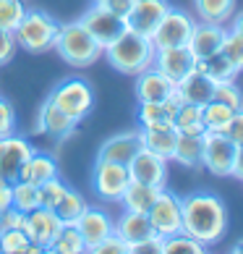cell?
Here are the masks:
<instances>
[{"label":"cell","mask_w":243,"mask_h":254,"mask_svg":"<svg viewBox=\"0 0 243 254\" xmlns=\"http://www.w3.org/2000/svg\"><path fill=\"white\" fill-rule=\"evenodd\" d=\"M183 220L181 231L201 241L204 247L217 244L228 231V207L217 194L209 191H191L181 196Z\"/></svg>","instance_id":"1"},{"label":"cell","mask_w":243,"mask_h":254,"mask_svg":"<svg viewBox=\"0 0 243 254\" xmlns=\"http://www.w3.org/2000/svg\"><path fill=\"white\" fill-rule=\"evenodd\" d=\"M110 63V68H115L123 76H136L144 68L154 63V45L149 37H142L136 32L126 29L115 42H110L105 53H102Z\"/></svg>","instance_id":"2"},{"label":"cell","mask_w":243,"mask_h":254,"mask_svg":"<svg viewBox=\"0 0 243 254\" xmlns=\"http://www.w3.org/2000/svg\"><path fill=\"white\" fill-rule=\"evenodd\" d=\"M52 50L60 55V61H65L73 68H89L105 53V48L84 29L81 21L58 24V37H55Z\"/></svg>","instance_id":"3"},{"label":"cell","mask_w":243,"mask_h":254,"mask_svg":"<svg viewBox=\"0 0 243 254\" xmlns=\"http://www.w3.org/2000/svg\"><path fill=\"white\" fill-rule=\"evenodd\" d=\"M16 37V45L32 55H42V53H50L52 45H55V37H58V21L45 13V11H37V8H26V13L21 18V24L13 29Z\"/></svg>","instance_id":"4"},{"label":"cell","mask_w":243,"mask_h":254,"mask_svg":"<svg viewBox=\"0 0 243 254\" xmlns=\"http://www.w3.org/2000/svg\"><path fill=\"white\" fill-rule=\"evenodd\" d=\"M55 108H60L65 116H71L73 121H81L89 116L92 105H95V92L84 79H63L60 84H55L50 97Z\"/></svg>","instance_id":"5"},{"label":"cell","mask_w":243,"mask_h":254,"mask_svg":"<svg viewBox=\"0 0 243 254\" xmlns=\"http://www.w3.org/2000/svg\"><path fill=\"white\" fill-rule=\"evenodd\" d=\"M194 26H196V21H194L191 13H186V11H181V8H173L170 5L149 40H152L154 50H162V48H186L189 40H191Z\"/></svg>","instance_id":"6"},{"label":"cell","mask_w":243,"mask_h":254,"mask_svg":"<svg viewBox=\"0 0 243 254\" xmlns=\"http://www.w3.org/2000/svg\"><path fill=\"white\" fill-rule=\"evenodd\" d=\"M128 184H131V173L120 163L97 160L95 168H92V186H95V194L102 202H120Z\"/></svg>","instance_id":"7"},{"label":"cell","mask_w":243,"mask_h":254,"mask_svg":"<svg viewBox=\"0 0 243 254\" xmlns=\"http://www.w3.org/2000/svg\"><path fill=\"white\" fill-rule=\"evenodd\" d=\"M201 142H204L201 168H207V171L217 178H230L238 147L228 139V134H214V131H204Z\"/></svg>","instance_id":"8"},{"label":"cell","mask_w":243,"mask_h":254,"mask_svg":"<svg viewBox=\"0 0 243 254\" xmlns=\"http://www.w3.org/2000/svg\"><path fill=\"white\" fill-rule=\"evenodd\" d=\"M149 220L154 225V233L160 239H167L173 233H181V220H183V207H181V196L167 191V186L157 194V199L149 207Z\"/></svg>","instance_id":"9"},{"label":"cell","mask_w":243,"mask_h":254,"mask_svg":"<svg viewBox=\"0 0 243 254\" xmlns=\"http://www.w3.org/2000/svg\"><path fill=\"white\" fill-rule=\"evenodd\" d=\"M79 21H81L84 29H87V32L102 45V48H107L110 42H115L118 37L128 29V26H126V18L110 13V11H105V8L95 5V3H92V8L79 18Z\"/></svg>","instance_id":"10"},{"label":"cell","mask_w":243,"mask_h":254,"mask_svg":"<svg viewBox=\"0 0 243 254\" xmlns=\"http://www.w3.org/2000/svg\"><path fill=\"white\" fill-rule=\"evenodd\" d=\"M167 165H170V160H165L160 155L149 152L146 147H142L134 157H131V163L126 168H128V173H131L134 181H142V184H149V186H157V189H165L167 186Z\"/></svg>","instance_id":"11"},{"label":"cell","mask_w":243,"mask_h":254,"mask_svg":"<svg viewBox=\"0 0 243 254\" xmlns=\"http://www.w3.org/2000/svg\"><path fill=\"white\" fill-rule=\"evenodd\" d=\"M60 228H63V220L50 210V207H37V210L26 212L24 223H21V231L29 236V241L37 244V247H42L45 252H48V247L52 244V239L58 236Z\"/></svg>","instance_id":"12"},{"label":"cell","mask_w":243,"mask_h":254,"mask_svg":"<svg viewBox=\"0 0 243 254\" xmlns=\"http://www.w3.org/2000/svg\"><path fill=\"white\" fill-rule=\"evenodd\" d=\"M32 152H34V147L24 136H16V134L0 136V178L13 184L18 178L21 165L32 157Z\"/></svg>","instance_id":"13"},{"label":"cell","mask_w":243,"mask_h":254,"mask_svg":"<svg viewBox=\"0 0 243 254\" xmlns=\"http://www.w3.org/2000/svg\"><path fill=\"white\" fill-rule=\"evenodd\" d=\"M167 8H170L167 0H136L134 8L126 16V26L142 37H152V32L162 21Z\"/></svg>","instance_id":"14"},{"label":"cell","mask_w":243,"mask_h":254,"mask_svg":"<svg viewBox=\"0 0 243 254\" xmlns=\"http://www.w3.org/2000/svg\"><path fill=\"white\" fill-rule=\"evenodd\" d=\"M134 79H136V84H134L136 102H160V100H167L175 92V81L167 79L154 65H149L142 73H136Z\"/></svg>","instance_id":"15"},{"label":"cell","mask_w":243,"mask_h":254,"mask_svg":"<svg viewBox=\"0 0 243 254\" xmlns=\"http://www.w3.org/2000/svg\"><path fill=\"white\" fill-rule=\"evenodd\" d=\"M73 225L79 228L84 244H87V252H92L102 239H107L115 231V220L105 210H99V207H87Z\"/></svg>","instance_id":"16"},{"label":"cell","mask_w":243,"mask_h":254,"mask_svg":"<svg viewBox=\"0 0 243 254\" xmlns=\"http://www.w3.org/2000/svg\"><path fill=\"white\" fill-rule=\"evenodd\" d=\"M181 105V97L173 95L167 100L160 102H139L136 105V121L142 128H162V126H173L175 121V113H178Z\"/></svg>","instance_id":"17"},{"label":"cell","mask_w":243,"mask_h":254,"mask_svg":"<svg viewBox=\"0 0 243 254\" xmlns=\"http://www.w3.org/2000/svg\"><path fill=\"white\" fill-rule=\"evenodd\" d=\"M79 126V121H73L71 116H65V113L60 108H55L52 102H42V108L40 113H37V131L45 136H50V139H68L73 131H76Z\"/></svg>","instance_id":"18"},{"label":"cell","mask_w":243,"mask_h":254,"mask_svg":"<svg viewBox=\"0 0 243 254\" xmlns=\"http://www.w3.org/2000/svg\"><path fill=\"white\" fill-rule=\"evenodd\" d=\"M225 32H228V26H217V24H204V21H196L194 26V32H191V40L186 48L191 50L194 58H209V55L214 53H220L222 48V40H225Z\"/></svg>","instance_id":"19"},{"label":"cell","mask_w":243,"mask_h":254,"mask_svg":"<svg viewBox=\"0 0 243 254\" xmlns=\"http://www.w3.org/2000/svg\"><path fill=\"white\" fill-rule=\"evenodd\" d=\"M139 149H142V136H139V131H123V134H115V136H110L99 144L97 160H110V163L128 165L131 157H134Z\"/></svg>","instance_id":"20"},{"label":"cell","mask_w":243,"mask_h":254,"mask_svg":"<svg viewBox=\"0 0 243 254\" xmlns=\"http://www.w3.org/2000/svg\"><path fill=\"white\" fill-rule=\"evenodd\" d=\"M175 95L181 102H191V105H207L214 95V81L204 71L191 68L181 81H175Z\"/></svg>","instance_id":"21"},{"label":"cell","mask_w":243,"mask_h":254,"mask_svg":"<svg viewBox=\"0 0 243 254\" xmlns=\"http://www.w3.org/2000/svg\"><path fill=\"white\" fill-rule=\"evenodd\" d=\"M194 55L189 48H162V50H154V68H160L167 79L173 81H181L186 73L194 68Z\"/></svg>","instance_id":"22"},{"label":"cell","mask_w":243,"mask_h":254,"mask_svg":"<svg viewBox=\"0 0 243 254\" xmlns=\"http://www.w3.org/2000/svg\"><path fill=\"white\" fill-rule=\"evenodd\" d=\"M115 233L128 244V247L157 236L154 225H152V220H149V215L146 212H134V210H123V215L115 220Z\"/></svg>","instance_id":"23"},{"label":"cell","mask_w":243,"mask_h":254,"mask_svg":"<svg viewBox=\"0 0 243 254\" xmlns=\"http://www.w3.org/2000/svg\"><path fill=\"white\" fill-rule=\"evenodd\" d=\"M55 176H58V163H55V157L42 155V152L34 149L32 157L21 165L16 181H26V184H34V186H42L45 181H50V178H55Z\"/></svg>","instance_id":"24"},{"label":"cell","mask_w":243,"mask_h":254,"mask_svg":"<svg viewBox=\"0 0 243 254\" xmlns=\"http://www.w3.org/2000/svg\"><path fill=\"white\" fill-rule=\"evenodd\" d=\"M142 136V147H146L149 152L160 155L165 160H173L175 142H178V131L175 126H162V128H139Z\"/></svg>","instance_id":"25"},{"label":"cell","mask_w":243,"mask_h":254,"mask_svg":"<svg viewBox=\"0 0 243 254\" xmlns=\"http://www.w3.org/2000/svg\"><path fill=\"white\" fill-rule=\"evenodd\" d=\"M196 18L204 24L228 26L233 13H236V0H194Z\"/></svg>","instance_id":"26"},{"label":"cell","mask_w":243,"mask_h":254,"mask_svg":"<svg viewBox=\"0 0 243 254\" xmlns=\"http://www.w3.org/2000/svg\"><path fill=\"white\" fill-rule=\"evenodd\" d=\"M160 191L162 189H157V186H149V184H142V181H134V178H131V184L126 186V191H123L118 204H123V210L149 212V207H152V202L157 199Z\"/></svg>","instance_id":"27"},{"label":"cell","mask_w":243,"mask_h":254,"mask_svg":"<svg viewBox=\"0 0 243 254\" xmlns=\"http://www.w3.org/2000/svg\"><path fill=\"white\" fill-rule=\"evenodd\" d=\"M201 157H204V142L196 134H178L175 142V152L170 163H178L183 168H201Z\"/></svg>","instance_id":"28"},{"label":"cell","mask_w":243,"mask_h":254,"mask_svg":"<svg viewBox=\"0 0 243 254\" xmlns=\"http://www.w3.org/2000/svg\"><path fill=\"white\" fill-rule=\"evenodd\" d=\"M48 252L52 254H84L87 244H84L79 228L73 223H63V228L58 231V236L52 239V244L48 247Z\"/></svg>","instance_id":"29"},{"label":"cell","mask_w":243,"mask_h":254,"mask_svg":"<svg viewBox=\"0 0 243 254\" xmlns=\"http://www.w3.org/2000/svg\"><path fill=\"white\" fill-rule=\"evenodd\" d=\"M233 108H228L220 100H209L207 105H201V118H204V131H214V134H225V128L233 118Z\"/></svg>","instance_id":"30"},{"label":"cell","mask_w":243,"mask_h":254,"mask_svg":"<svg viewBox=\"0 0 243 254\" xmlns=\"http://www.w3.org/2000/svg\"><path fill=\"white\" fill-rule=\"evenodd\" d=\"M173 126L178 134H204V118H201V105H191V102H181L178 113H175Z\"/></svg>","instance_id":"31"},{"label":"cell","mask_w":243,"mask_h":254,"mask_svg":"<svg viewBox=\"0 0 243 254\" xmlns=\"http://www.w3.org/2000/svg\"><path fill=\"white\" fill-rule=\"evenodd\" d=\"M0 252L3 254H40L45 249L32 244L21 228H8V231H0Z\"/></svg>","instance_id":"32"},{"label":"cell","mask_w":243,"mask_h":254,"mask_svg":"<svg viewBox=\"0 0 243 254\" xmlns=\"http://www.w3.org/2000/svg\"><path fill=\"white\" fill-rule=\"evenodd\" d=\"M87 199L76 191V189H65V194L60 196V202L52 207V212L58 215V218L63 220V223H76L79 220V215L87 210Z\"/></svg>","instance_id":"33"},{"label":"cell","mask_w":243,"mask_h":254,"mask_svg":"<svg viewBox=\"0 0 243 254\" xmlns=\"http://www.w3.org/2000/svg\"><path fill=\"white\" fill-rule=\"evenodd\" d=\"M204 73H207L214 84H220V81L236 79L241 71H238L222 53H214V55H209V58H204Z\"/></svg>","instance_id":"34"},{"label":"cell","mask_w":243,"mask_h":254,"mask_svg":"<svg viewBox=\"0 0 243 254\" xmlns=\"http://www.w3.org/2000/svg\"><path fill=\"white\" fill-rule=\"evenodd\" d=\"M204 252H207V247L183 231L162 239V254H204Z\"/></svg>","instance_id":"35"},{"label":"cell","mask_w":243,"mask_h":254,"mask_svg":"<svg viewBox=\"0 0 243 254\" xmlns=\"http://www.w3.org/2000/svg\"><path fill=\"white\" fill-rule=\"evenodd\" d=\"M13 207L21 212H32L40 207V186L26 184V181H13Z\"/></svg>","instance_id":"36"},{"label":"cell","mask_w":243,"mask_h":254,"mask_svg":"<svg viewBox=\"0 0 243 254\" xmlns=\"http://www.w3.org/2000/svg\"><path fill=\"white\" fill-rule=\"evenodd\" d=\"M26 13L24 0H0V29L13 32Z\"/></svg>","instance_id":"37"},{"label":"cell","mask_w":243,"mask_h":254,"mask_svg":"<svg viewBox=\"0 0 243 254\" xmlns=\"http://www.w3.org/2000/svg\"><path fill=\"white\" fill-rule=\"evenodd\" d=\"M212 100L225 102V105L233 108V110H241V108H243V92H241V87L236 84V79L214 84V95H212Z\"/></svg>","instance_id":"38"},{"label":"cell","mask_w":243,"mask_h":254,"mask_svg":"<svg viewBox=\"0 0 243 254\" xmlns=\"http://www.w3.org/2000/svg\"><path fill=\"white\" fill-rule=\"evenodd\" d=\"M220 53L225 55V58L236 65L238 71H243V37L236 34V32H225V40H222V48Z\"/></svg>","instance_id":"39"},{"label":"cell","mask_w":243,"mask_h":254,"mask_svg":"<svg viewBox=\"0 0 243 254\" xmlns=\"http://www.w3.org/2000/svg\"><path fill=\"white\" fill-rule=\"evenodd\" d=\"M65 186L63 181H60V176H55V178H50V181H45L42 186H40V207H52L60 202V196L65 194Z\"/></svg>","instance_id":"40"},{"label":"cell","mask_w":243,"mask_h":254,"mask_svg":"<svg viewBox=\"0 0 243 254\" xmlns=\"http://www.w3.org/2000/svg\"><path fill=\"white\" fill-rule=\"evenodd\" d=\"M92 254H131V247L113 231L107 239H102L97 247L92 249Z\"/></svg>","instance_id":"41"},{"label":"cell","mask_w":243,"mask_h":254,"mask_svg":"<svg viewBox=\"0 0 243 254\" xmlns=\"http://www.w3.org/2000/svg\"><path fill=\"white\" fill-rule=\"evenodd\" d=\"M16 134V108L5 97H0V136Z\"/></svg>","instance_id":"42"},{"label":"cell","mask_w":243,"mask_h":254,"mask_svg":"<svg viewBox=\"0 0 243 254\" xmlns=\"http://www.w3.org/2000/svg\"><path fill=\"white\" fill-rule=\"evenodd\" d=\"M16 50H18V45H16L13 32L0 29V65L11 63V61H13V55H16Z\"/></svg>","instance_id":"43"},{"label":"cell","mask_w":243,"mask_h":254,"mask_svg":"<svg viewBox=\"0 0 243 254\" xmlns=\"http://www.w3.org/2000/svg\"><path fill=\"white\" fill-rule=\"evenodd\" d=\"M24 215L18 207H5V210H0V231H8V228H21V223H24Z\"/></svg>","instance_id":"44"},{"label":"cell","mask_w":243,"mask_h":254,"mask_svg":"<svg viewBox=\"0 0 243 254\" xmlns=\"http://www.w3.org/2000/svg\"><path fill=\"white\" fill-rule=\"evenodd\" d=\"M134 3H136V0H95V5L105 8V11L115 13V16H120V18L128 16V11L134 8Z\"/></svg>","instance_id":"45"},{"label":"cell","mask_w":243,"mask_h":254,"mask_svg":"<svg viewBox=\"0 0 243 254\" xmlns=\"http://www.w3.org/2000/svg\"><path fill=\"white\" fill-rule=\"evenodd\" d=\"M225 134H228V139H230L236 147L243 144V108L233 113L230 124H228V128H225Z\"/></svg>","instance_id":"46"},{"label":"cell","mask_w":243,"mask_h":254,"mask_svg":"<svg viewBox=\"0 0 243 254\" xmlns=\"http://www.w3.org/2000/svg\"><path fill=\"white\" fill-rule=\"evenodd\" d=\"M162 254V239L160 236H152V239H146V241H139L131 247V254Z\"/></svg>","instance_id":"47"},{"label":"cell","mask_w":243,"mask_h":254,"mask_svg":"<svg viewBox=\"0 0 243 254\" xmlns=\"http://www.w3.org/2000/svg\"><path fill=\"white\" fill-rule=\"evenodd\" d=\"M11 204H13V184L0 178V210H5Z\"/></svg>","instance_id":"48"},{"label":"cell","mask_w":243,"mask_h":254,"mask_svg":"<svg viewBox=\"0 0 243 254\" xmlns=\"http://www.w3.org/2000/svg\"><path fill=\"white\" fill-rule=\"evenodd\" d=\"M230 178H238V181H243V144H238V149H236V163H233Z\"/></svg>","instance_id":"49"},{"label":"cell","mask_w":243,"mask_h":254,"mask_svg":"<svg viewBox=\"0 0 243 254\" xmlns=\"http://www.w3.org/2000/svg\"><path fill=\"white\" fill-rule=\"evenodd\" d=\"M228 29L243 37V11H241V13H233V18H230V26H228Z\"/></svg>","instance_id":"50"},{"label":"cell","mask_w":243,"mask_h":254,"mask_svg":"<svg viewBox=\"0 0 243 254\" xmlns=\"http://www.w3.org/2000/svg\"><path fill=\"white\" fill-rule=\"evenodd\" d=\"M233 252H238V254H243V239H241V241H236V247H233Z\"/></svg>","instance_id":"51"}]
</instances>
